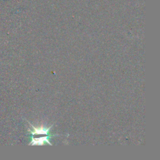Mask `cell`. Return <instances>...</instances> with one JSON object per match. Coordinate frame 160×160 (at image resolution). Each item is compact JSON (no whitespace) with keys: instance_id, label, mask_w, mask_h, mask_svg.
<instances>
[{"instance_id":"cell-1","label":"cell","mask_w":160,"mask_h":160,"mask_svg":"<svg viewBox=\"0 0 160 160\" xmlns=\"http://www.w3.org/2000/svg\"><path fill=\"white\" fill-rule=\"evenodd\" d=\"M48 137H41L38 138H33L32 141L31 142V144L33 145H43L45 143H48L50 145H51V143L48 140Z\"/></svg>"},{"instance_id":"cell-2","label":"cell","mask_w":160,"mask_h":160,"mask_svg":"<svg viewBox=\"0 0 160 160\" xmlns=\"http://www.w3.org/2000/svg\"><path fill=\"white\" fill-rule=\"evenodd\" d=\"M33 126L34 130H33V131H32V133L33 134H46V135H47L50 129H51V127H50L48 128H45L43 127L36 128L33 126Z\"/></svg>"}]
</instances>
